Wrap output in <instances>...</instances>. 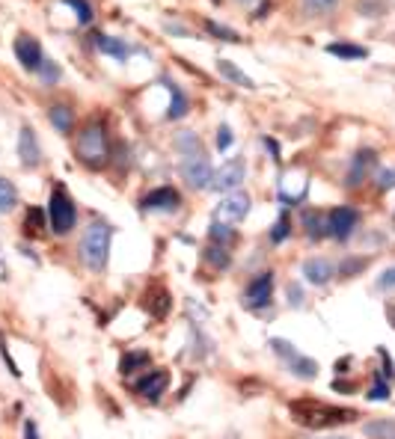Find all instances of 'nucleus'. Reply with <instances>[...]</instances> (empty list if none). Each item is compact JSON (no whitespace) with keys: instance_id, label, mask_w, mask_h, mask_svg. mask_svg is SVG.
<instances>
[{"instance_id":"nucleus-1","label":"nucleus","mask_w":395,"mask_h":439,"mask_svg":"<svg viewBox=\"0 0 395 439\" xmlns=\"http://www.w3.org/2000/svg\"><path fill=\"white\" fill-rule=\"evenodd\" d=\"M291 416L301 421L303 428H315V430H324V428H336V425H345V421H354L357 413L348 410V407H333V403H324V401H294L291 403Z\"/></svg>"},{"instance_id":"nucleus-2","label":"nucleus","mask_w":395,"mask_h":439,"mask_svg":"<svg viewBox=\"0 0 395 439\" xmlns=\"http://www.w3.org/2000/svg\"><path fill=\"white\" fill-rule=\"evenodd\" d=\"M110 238H113V229L107 223H92L84 232V241H80V259L90 270H104L107 256H110Z\"/></svg>"},{"instance_id":"nucleus-3","label":"nucleus","mask_w":395,"mask_h":439,"mask_svg":"<svg viewBox=\"0 0 395 439\" xmlns=\"http://www.w3.org/2000/svg\"><path fill=\"white\" fill-rule=\"evenodd\" d=\"M77 155L90 166H102L107 161V131L102 122H92L80 131L77 137Z\"/></svg>"},{"instance_id":"nucleus-4","label":"nucleus","mask_w":395,"mask_h":439,"mask_svg":"<svg viewBox=\"0 0 395 439\" xmlns=\"http://www.w3.org/2000/svg\"><path fill=\"white\" fill-rule=\"evenodd\" d=\"M271 350L288 365V371H291L294 377H301V380H315L318 377V362L312 359V357H303V353L294 347L291 342H286V339H271Z\"/></svg>"},{"instance_id":"nucleus-5","label":"nucleus","mask_w":395,"mask_h":439,"mask_svg":"<svg viewBox=\"0 0 395 439\" xmlns=\"http://www.w3.org/2000/svg\"><path fill=\"white\" fill-rule=\"evenodd\" d=\"M48 220H51V229L57 234H69L75 229V205H72V199L65 196L63 190H54L51 193V202H48Z\"/></svg>"},{"instance_id":"nucleus-6","label":"nucleus","mask_w":395,"mask_h":439,"mask_svg":"<svg viewBox=\"0 0 395 439\" xmlns=\"http://www.w3.org/2000/svg\"><path fill=\"white\" fill-rule=\"evenodd\" d=\"M182 178L190 184L193 190H205L214 184V170H211V161L202 155H190L182 161Z\"/></svg>"},{"instance_id":"nucleus-7","label":"nucleus","mask_w":395,"mask_h":439,"mask_svg":"<svg viewBox=\"0 0 395 439\" xmlns=\"http://www.w3.org/2000/svg\"><path fill=\"white\" fill-rule=\"evenodd\" d=\"M357 223H359V211L351 205H339L327 214V229H330V238H336V241H348Z\"/></svg>"},{"instance_id":"nucleus-8","label":"nucleus","mask_w":395,"mask_h":439,"mask_svg":"<svg viewBox=\"0 0 395 439\" xmlns=\"http://www.w3.org/2000/svg\"><path fill=\"white\" fill-rule=\"evenodd\" d=\"M247 181V166H244V161L241 158H235V161H229V163H223L217 173H214V184L211 188L217 190V193H235L241 184Z\"/></svg>"},{"instance_id":"nucleus-9","label":"nucleus","mask_w":395,"mask_h":439,"mask_svg":"<svg viewBox=\"0 0 395 439\" xmlns=\"http://www.w3.org/2000/svg\"><path fill=\"white\" fill-rule=\"evenodd\" d=\"M271 294H274V273L265 270V273L253 276L247 282V291H244V306L247 309H261L271 303Z\"/></svg>"},{"instance_id":"nucleus-10","label":"nucleus","mask_w":395,"mask_h":439,"mask_svg":"<svg viewBox=\"0 0 395 439\" xmlns=\"http://www.w3.org/2000/svg\"><path fill=\"white\" fill-rule=\"evenodd\" d=\"M15 57H18V63L24 65L27 72H39L45 65V54H42L39 39L27 36V33H21V36L15 39Z\"/></svg>"},{"instance_id":"nucleus-11","label":"nucleus","mask_w":395,"mask_h":439,"mask_svg":"<svg viewBox=\"0 0 395 439\" xmlns=\"http://www.w3.org/2000/svg\"><path fill=\"white\" fill-rule=\"evenodd\" d=\"M247 214H250V196L241 193V190L226 193L217 205V220H223V223H238V220H244Z\"/></svg>"},{"instance_id":"nucleus-12","label":"nucleus","mask_w":395,"mask_h":439,"mask_svg":"<svg viewBox=\"0 0 395 439\" xmlns=\"http://www.w3.org/2000/svg\"><path fill=\"white\" fill-rule=\"evenodd\" d=\"M178 205H182V193H178L175 188H158L143 199L146 211H175Z\"/></svg>"},{"instance_id":"nucleus-13","label":"nucleus","mask_w":395,"mask_h":439,"mask_svg":"<svg viewBox=\"0 0 395 439\" xmlns=\"http://www.w3.org/2000/svg\"><path fill=\"white\" fill-rule=\"evenodd\" d=\"M303 276H306L309 285L324 288V285L336 276V267H333V261H327V259H306L303 261Z\"/></svg>"},{"instance_id":"nucleus-14","label":"nucleus","mask_w":395,"mask_h":439,"mask_svg":"<svg viewBox=\"0 0 395 439\" xmlns=\"http://www.w3.org/2000/svg\"><path fill=\"white\" fill-rule=\"evenodd\" d=\"M18 158L24 166H36L42 161V148H39V140H36V134H33L30 125L21 128L18 134Z\"/></svg>"},{"instance_id":"nucleus-15","label":"nucleus","mask_w":395,"mask_h":439,"mask_svg":"<svg viewBox=\"0 0 395 439\" xmlns=\"http://www.w3.org/2000/svg\"><path fill=\"white\" fill-rule=\"evenodd\" d=\"M167 386H170L167 371H149V374L137 383V392L143 398H149V401H158L163 392H167Z\"/></svg>"},{"instance_id":"nucleus-16","label":"nucleus","mask_w":395,"mask_h":439,"mask_svg":"<svg viewBox=\"0 0 395 439\" xmlns=\"http://www.w3.org/2000/svg\"><path fill=\"white\" fill-rule=\"evenodd\" d=\"M303 229H306V238L309 241H321L330 234V229H327V214L321 211H303Z\"/></svg>"},{"instance_id":"nucleus-17","label":"nucleus","mask_w":395,"mask_h":439,"mask_svg":"<svg viewBox=\"0 0 395 439\" xmlns=\"http://www.w3.org/2000/svg\"><path fill=\"white\" fill-rule=\"evenodd\" d=\"M363 433L369 439H395V421L392 418H374V421H366Z\"/></svg>"},{"instance_id":"nucleus-18","label":"nucleus","mask_w":395,"mask_h":439,"mask_svg":"<svg viewBox=\"0 0 395 439\" xmlns=\"http://www.w3.org/2000/svg\"><path fill=\"white\" fill-rule=\"evenodd\" d=\"M217 72L226 77V80H232V83H238V87H244V90H253V77H247L238 65L232 63V60H220L217 63Z\"/></svg>"},{"instance_id":"nucleus-19","label":"nucleus","mask_w":395,"mask_h":439,"mask_svg":"<svg viewBox=\"0 0 395 439\" xmlns=\"http://www.w3.org/2000/svg\"><path fill=\"white\" fill-rule=\"evenodd\" d=\"M95 45L102 54H110V57H117V60H128V45L117 36H95Z\"/></svg>"},{"instance_id":"nucleus-20","label":"nucleus","mask_w":395,"mask_h":439,"mask_svg":"<svg viewBox=\"0 0 395 439\" xmlns=\"http://www.w3.org/2000/svg\"><path fill=\"white\" fill-rule=\"evenodd\" d=\"M48 119H51V125H54L60 134H69L72 125H75V113L65 107V104H54L51 113H48Z\"/></svg>"},{"instance_id":"nucleus-21","label":"nucleus","mask_w":395,"mask_h":439,"mask_svg":"<svg viewBox=\"0 0 395 439\" xmlns=\"http://www.w3.org/2000/svg\"><path fill=\"white\" fill-rule=\"evenodd\" d=\"M15 205H18V188L12 181L0 178V214H9Z\"/></svg>"},{"instance_id":"nucleus-22","label":"nucleus","mask_w":395,"mask_h":439,"mask_svg":"<svg viewBox=\"0 0 395 439\" xmlns=\"http://www.w3.org/2000/svg\"><path fill=\"white\" fill-rule=\"evenodd\" d=\"M327 50H330L333 57H342V60H363V57L369 54L366 48H359V45H348V42H333Z\"/></svg>"},{"instance_id":"nucleus-23","label":"nucleus","mask_w":395,"mask_h":439,"mask_svg":"<svg viewBox=\"0 0 395 439\" xmlns=\"http://www.w3.org/2000/svg\"><path fill=\"white\" fill-rule=\"evenodd\" d=\"M208 234H211V241L217 244V246H226L229 249V246L235 244V232L229 229L226 223H220V220H217V223H211V232Z\"/></svg>"},{"instance_id":"nucleus-24","label":"nucleus","mask_w":395,"mask_h":439,"mask_svg":"<svg viewBox=\"0 0 395 439\" xmlns=\"http://www.w3.org/2000/svg\"><path fill=\"white\" fill-rule=\"evenodd\" d=\"M205 261L214 267V270H223V267H229V261H232V256H229V249L226 246H208L205 249Z\"/></svg>"},{"instance_id":"nucleus-25","label":"nucleus","mask_w":395,"mask_h":439,"mask_svg":"<svg viewBox=\"0 0 395 439\" xmlns=\"http://www.w3.org/2000/svg\"><path fill=\"white\" fill-rule=\"evenodd\" d=\"M170 95H173V101H170V119H182V116L188 113V98H185V92L178 90V87H170Z\"/></svg>"},{"instance_id":"nucleus-26","label":"nucleus","mask_w":395,"mask_h":439,"mask_svg":"<svg viewBox=\"0 0 395 439\" xmlns=\"http://www.w3.org/2000/svg\"><path fill=\"white\" fill-rule=\"evenodd\" d=\"M175 148L182 151L185 158H190V155H200V140H196V134L185 131V134H178V137H175Z\"/></svg>"},{"instance_id":"nucleus-27","label":"nucleus","mask_w":395,"mask_h":439,"mask_svg":"<svg viewBox=\"0 0 395 439\" xmlns=\"http://www.w3.org/2000/svg\"><path fill=\"white\" fill-rule=\"evenodd\" d=\"M372 163H374V151H359L354 173L348 175V184H351V188H354V184H359V178H363V173H366V166H372Z\"/></svg>"},{"instance_id":"nucleus-28","label":"nucleus","mask_w":395,"mask_h":439,"mask_svg":"<svg viewBox=\"0 0 395 439\" xmlns=\"http://www.w3.org/2000/svg\"><path fill=\"white\" fill-rule=\"evenodd\" d=\"M65 6H72L75 9V18L80 27H87L92 21V6H90V0H65Z\"/></svg>"},{"instance_id":"nucleus-29","label":"nucleus","mask_w":395,"mask_h":439,"mask_svg":"<svg viewBox=\"0 0 395 439\" xmlns=\"http://www.w3.org/2000/svg\"><path fill=\"white\" fill-rule=\"evenodd\" d=\"M140 365H149V353H146V350H131L128 357L122 359V371H125V374L137 371Z\"/></svg>"},{"instance_id":"nucleus-30","label":"nucleus","mask_w":395,"mask_h":439,"mask_svg":"<svg viewBox=\"0 0 395 439\" xmlns=\"http://www.w3.org/2000/svg\"><path fill=\"white\" fill-rule=\"evenodd\" d=\"M288 234H291V223H288V214H283V217L276 220L274 232H271V241H274V244H283V241L288 238Z\"/></svg>"},{"instance_id":"nucleus-31","label":"nucleus","mask_w":395,"mask_h":439,"mask_svg":"<svg viewBox=\"0 0 395 439\" xmlns=\"http://www.w3.org/2000/svg\"><path fill=\"white\" fill-rule=\"evenodd\" d=\"M369 261L366 259H348V261H345L342 267H339V276H345V279H351V276H357L359 273V270H363Z\"/></svg>"},{"instance_id":"nucleus-32","label":"nucleus","mask_w":395,"mask_h":439,"mask_svg":"<svg viewBox=\"0 0 395 439\" xmlns=\"http://www.w3.org/2000/svg\"><path fill=\"white\" fill-rule=\"evenodd\" d=\"M366 398H369V401H386V398H389V383L377 380V383L372 386V389L366 392Z\"/></svg>"},{"instance_id":"nucleus-33","label":"nucleus","mask_w":395,"mask_h":439,"mask_svg":"<svg viewBox=\"0 0 395 439\" xmlns=\"http://www.w3.org/2000/svg\"><path fill=\"white\" fill-rule=\"evenodd\" d=\"M232 128H229V125H220L217 128V148L220 151H226V148H232Z\"/></svg>"},{"instance_id":"nucleus-34","label":"nucleus","mask_w":395,"mask_h":439,"mask_svg":"<svg viewBox=\"0 0 395 439\" xmlns=\"http://www.w3.org/2000/svg\"><path fill=\"white\" fill-rule=\"evenodd\" d=\"M333 4H336V0H303L306 12H312V15H321V12H327Z\"/></svg>"},{"instance_id":"nucleus-35","label":"nucleus","mask_w":395,"mask_h":439,"mask_svg":"<svg viewBox=\"0 0 395 439\" xmlns=\"http://www.w3.org/2000/svg\"><path fill=\"white\" fill-rule=\"evenodd\" d=\"M208 30L214 33V36H220V39H226V42H238V33H235V30H229V27H220V24H214V21H208Z\"/></svg>"},{"instance_id":"nucleus-36","label":"nucleus","mask_w":395,"mask_h":439,"mask_svg":"<svg viewBox=\"0 0 395 439\" xmlns=\"http://www.w3.org/2000/svg\"><path fill=\"white\" fill-rule=\"evenodd\" d=\"M286 294H288V303H291V306H303V288H301V285H294V282H288V288H286Z\"/></svg>"},{"instance_id":"nucleus-37","label":"nucleus","mask_w":395,"mask_h":439,"mask_svg":"<svg viewBox=\"0 0 395 439\" xmlns=\"http://www.w3.org/2000/svg\"><path fill=\"white\" fill-rule=\"evenodd\" d=\"M39 75L48 80V83H54V80H60V69H57V65L51 63V60H45V65H42V69H39Z\"/></svg>"},{"instance_id":"nucleus-38","label":"nucleus","mask_w":395,"mask_h":439,"mask_svg":"<svg viewBox=\"0 0 395 439\" xmlns=\"http://www.w3.org/2000/svg\"><path fill=\"white\" fill-rule=\"evenodd\" d=\"M377 288H381V291H386V288H395V267L384 270V273H381V279H377Z\"/></svg>"},{"instance_id":"nucleus-39","label":"nucleus","mask_w":395,"mask_h":439,"mask_svg":"<svg viewBox=\"0 0 395 439\" xmlns=\"http://www.w3.org/2000/svg\"><path fill=\"white\" fill-rule=\"evenodd\" d=\"M377 357L384 359V374H386L389 380H395V365H392V359H389V353H386L384 347H377Z\"/></svg>"},{"instance_id":"nucleus-40","label":"nucleus","mask_w":395,"mask_h":439,"mask_svg":"<svg viewBox=\"0 0 395 439\" xmlns=\"http://www.w3.org/2000/svg\"><path fill=\"white\" fill-rule=\"evenodd\" d=\"M42 220H45V214H42V211H30V214H27V226H30V232H33V229H36V232H39V226H42Z\"/></svg>"},{"instance_id":"nucleus-41","label":"nucleus","mask_w":395,"mask_h":439,"mask_svg":"<svg viewBox=\"0 0 395 439\" xmlns=\"http://www.w3.org/2000/svg\"><path fill=\"white\" fill-rule=\"evenodd\" d=\"M377 184H381V188H392V184H395V170L381 173V175H377Z\"/></svg>"},{"instance_id":"nucleus-42","label":"nucleus","mask_w":395,"mask_h":439,"mask_svg":"<svg viewBox=\"0 0 395 439\" xmlns=\"http://www.w3.org/2000/svg\"><path fill=\"white\" fill-rule=\"evenodd\" d=\"M24 436H27V439H39L36 428H33V421H24Z\"/></svg>"},{"instance_id":"nucleus-43","label":"nucleus","mask_w":395,"mask_h":439,"mask_svg":"<svg viewBox=\"0 0 395 439\" xmlns=\"http://www.w3.org/2000/svg\"><path fill=\"white\" fill-rule=\"evenodd\" d=\"M6 279H9V267L4 261V252H0V282H6Z\"/></svg>"},{"instance_id":"nucleus-44","label":"nucleus","mask_w":395,"mask_h":439,"mask_svg":"<svg viewBox=\"0 0 395 439\" xmlns=\"http://www.w3.org/2000/svg\"><path fill=\"white\" fill-rule=\"evenodd\" d=\"M238 4H244V6H253V4H256V0H238Z\"/></svg>"},{"instance_id":"nucleus-45","label":"nucleus","mask_w":395,"mask_h":439,"mask_svg":"<svg viewBox=\"0 0 395 439\" xmlns=\"http://www.w3.org/2000/svg\"><path fill=\"white\" fill-rule=\"evenodd\" d=\"M324 439H348V436H324Z\"/></svg>"}]
</instances>
